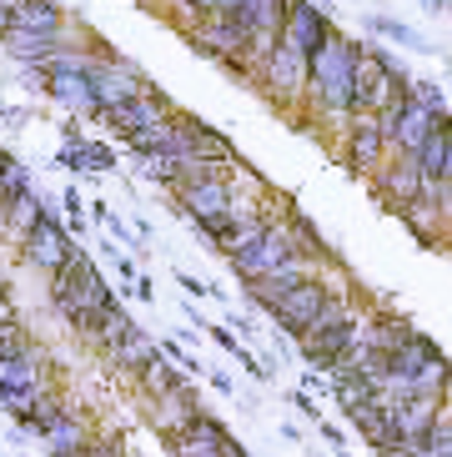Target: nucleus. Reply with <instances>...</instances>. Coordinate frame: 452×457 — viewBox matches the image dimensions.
<instances>
[{
	"instance_id": "423d86ee",
	"label": "nucleus",
	"mask_w": 452,
	"mask_h": 457,
	"mask_svg": "<svg viewBox=\"0 0 452 457\" xmlns=\"http://www.w3.org/2000/svg\"><path fill=\"white\" fill-rule=\"evenodd\" d=\"M292 256H297V237H292V221L281 216V221H272V227H266L262 237L247 246V252L231 256V271L252 287V282H262V277H272L277 267H287Z\"/></svg>"
},
{
	"instance_id": "a19ab883",
	"label": "nucleus",
	"mask_w": 452,
	"mask_h": 457,
	"mask_svg": "<svg viewBox=\"0 0 452 457\" xmlns=\"http://www.w3.org/2000/svg\"><path fill=\"white\" fill-rule=\"evenodd\" d=\"M176 287H181L187 296H212V287L201 282V277H191V271H176Z\"/></svg>"
},
{
	"instance_id": "9b49d317",
	"label": "nucleus",
	"mask_w": 452,
	"mask_h": 457,
	"mask_svg": "<svg viewBox=\"0 0 452 457\" xmlns=\"http://www.w3.org/2000/svg\"><path fill=\"white\" fill-rule=\"evenodd\" d=\"M21 252H26V262H30L36 271L55 277V271H61L71 256H76V237H71V227L51 212V216H40V221H36V231L21 242Z\"/></svg>"
},
{
	"instance_id": "4be33fe9",
	"label": "nucleus",
	"mask_w": 452,
	"mask_h": 457,
	"mask_svg": "<svg viewBox=\"0 0 452 457\" xmlns=\"http://www.w3.org/2000/svg\"><path fill=\"white\" fill-rule=\"evenodd\" d=\"M442 116H448V111H432V106H423V101H407V111L392 121V156H417L423 141L442 126Z\"/></svg>"
},
{
	"instance_id": "0eeeda50",
	"label": "nucleus",
	"mask_w": 452,
	"mask_h": 457,
	"mask_svg": "<svg viewBox=\"0 0 452 457\" xmlns=\"http://www.w3.org/2000/svg\"><path fill=\"white\" fill-rule=\"evenodd\" d=\"M187 41H191V51L206 55V61H216V66L237 61V55L252 61V36L241 30L237 15H201V21L187 26Z\"/></svg>"
},
{
	"instance_id": "ddd939ff",
	"label": "nucleus",
	"mask_w": 452,
	"mask_h": 457,
	"mask_svg": "<svg viewBox=\"0 0 452 457\" xmlns=\"http://www.w3.org/2000/svg\"><path fill=\"white\" fill-rule=\"evenodd\" d=\"M287 11H292V0H247L237 11L241 30L252 36V61L262 66L266 55L281 46V30H287Z\"/></svg>"
},
{
	"instance_id": "3c124183",
	"label": "nucleus",
	"mask_w": 452,
	"mask_h": 457,
	"mask_svg": "<svg viewBox=\"0 0 452 457\" xmlns=\"http://www.w3.org/2000/svg\"><path fill=\"white\" fill-rule=\"evenodd\" d=\"M222 457H247V447H241V443H237V437H231V443H226V447H222Z\"/></svg>"
},
{
	"instance_id": "79ce46f5",
	"label": "nucleus",
	"mask_w": 452,
	"mask_h": 457,
	"mask_svg": "<svg viewBox=\"0 0 452 457\" xmlns=\"http://www.w3.org/2000/svg\"><path fill=\"white\" fill-rule=\"evenodd\" d=\"M0 327H21V307L11 292H0Z\"/></svg>"
},
{
	"instance_id": "1a4fd4ad",
	"label": "nucleus",
	"mask_w": 452,
	"mask_h": 457,
	"mask_svg": "<svg viewBox=\"0 0 452 457\" xmlns=\"http://www.w3.org/2000/svg\"><path fill=\"white\" fill-rule=\"evenodd\" d=\"M91 91H96V106H101V116L116 106H126V101H136V96L156 91V86L146 81V71H136L131 61H96L91 66Z\"/></svg>"
},
{
	"instance_id": "c03bdc74",
	"label": "nucleus",
	"mask_w": 452,
	"mask_h": 457,
	"mask_svg": "<svg viewBox=\"0 0 452 457\" xmlns=\"http://www.w3.org/2000/svg\"><path fill=\"white\" fill-rule=\"evenodd\" d=\"M181 11H187V26H191V21H201V15L216 11V0H181Z\"/></svg>"
},
{
	"instance_id": "b1692460",
	"label": "nucleus",
	"mask_w": 452,
	"mask_h": 457,
	"mask_svg": "<svg viewBox=\"0 0 452 457\" xmlns=\"http://www.w3.org/2000/svg\"><path fill=\"white\" fill-rule=\"evenodd\" d=\"M0 41H5L11 61H21L26 71L51 66L55 55L66 51V36H36V30H15V26H11V36H0Z\"/></svg>"
},
{
	"instance_id": "aec40b11",
	"label": "nucleus",
	"mask_w": 452,
	"mask_h": 457,
	"mask_svg": "<svg viewBox=\"0 0 452 457\" xmlns=\"http://www.w3.org/2000/svg\"><path fill=\"white\" fill-rule=\"evenodd\" d=\"M201 412H206V407H201V397H197V387H191V382H181L176 392H166V397L146 403V422L161 432V437H176V432H187Z\"/></svg>"
},
{
	"instance_id": "bb28decb",
	"label": "nucleus",
	"mask_w": 452,
	"mask_h": 457,
	"mask_svg": "<svg viewBox=\"0 0 452 457\" xmlns=\"http://www.w3.org/2000/svg\"><path fill=\"white\" fill-rule=\"evenodd\" d=\"M287 221H292L297 252H302V256H306V262H312V267H317V271H337V267H342V256H337L332 246H327V237H322V231H317V221H312V216L292 212V216H287Z\"/></svg>"
},
{
	"instance_id": "f257e3e1",
	"label": "nucleus",
	"mask_w": 452,
	"mask_h": 457,
	"mask_svg": "<svg viewBox=\"0 0 452 457\" xmlns=\"http://www.w3.org/2000/svg\"><path fill=\"white\" fill-rule=\"evenodd\" d=\"M357 61H362V41L332 30L322 51L306 55V101L317 106L322 121L347 126L352 121V96H357Z\"/></svg>"
},
{
	"instance_id": "a211bd4d",
	"label": "nucleus",
	"mask_w": 452,
	"mask_h": 457,
	"mask_svg": "<svg viewBox=\"0 0 452 457\" xmlns=\"http://www.w3.org/2000/svg\"><path fill=\"white\" fill-rule=\"evenodd\" d=\"M46 387V357L40 347H30V337L0 347V392H30Z\"/></svg>"
},
{
	"instance_id": "c85d7f7f",
	"label": "nucleus",
	"mask_w": 452,
	"mask_h": 457,
	"mask_svg": "<svg viewBox=\"0 0 452 457\" xmlns=\"http://www.w3.org/2000/svg\"><path fill=\"white\" fill-rule=\"evenodd\" d=\"M40 216H51V202H46L40 191H26V196H15V202L0 212V221H5V231H11V237H21V242H26L30 231H36Z\"/></svg>"
},
{
	"instance_id": "20e7f679",
	"label": "nucleus",
	"mask_w": 452,
	"mask_h": 457,
	"mask_svg": "<svg viewBox=\"0 0 452 457\" xmlns=\"http://www.w3.org/2000/svg\"><path fill=\"white\" fill-rule=\"evenodd\" d=\"M332 292H337L332 271H312V277H306L302 287H292V292L281 296L277 307L266 312V317H272V327H277V332H287V337L297 342V337H302L306 327L322 317V307L332 302Z\"/></svg>"
},
{
	"instance_id": "412c9836",
	"label": "nucleus",
	"mask_w": 452,
	"mask_h": 457,
	"mask_svg": "<svg viewBox=\"0 0 452 457\" xmlns=\"http://www.w3.org/2000/svg\"><path fill=\"white\" fill-rule=\"evenodd\" d=\"M226 443H231L226 422H222V417H212V412H201L187 432L166 437V453H172V457H222Z\"/></svg>"
},
{
	"instance_id": "dca6fc26",
	"label": "nucleus",
	"mask_w": 452,
	"mask_h": 457,
	"mask_svg": "<svg viewBox=\"0 0 452 457\" xmlns=\"http://www.w3.org/2000/svg\"><path fill=\"white\" fill-rule=\"evenodd\" d=\"M398 412V437L402 447H423L432 432H438V422L448 417V397H438V392H413L407 403L392 407Z\"/></svg>"
},
{
	"instance_id": "c756f323",
	"label": "nucleus",
	"mask_w": 452,
	"mask_h": 457,
	"mask_svg": "<svg viewBox=\"0 0 452 457\" xmlns=\"http://www.w3.org/2000/svg\"><path fill=\"white\" fill-rule=\"evenodd\" d=\"M55 166H66V171H111L116 166V151L101 146V141H76V146L55 151Z\"/></svg>"
},
{
	"instance_id": "ea45409f",
	"label": "nucleus",
	"mask_w": 452,
	"mask_h": 457,
	"mask_svg": "<svg viewBox=\"0 0 452 457\" xmlns=\"http://www.w3.org/2000/svg\"><path fill=\"white\" fill-rule=\"evenodd\" d=\"M292 407H297L302 417H312V422H322V407L312 403V392H306V387H297V392H292Z\"/></svg>"
},
{
	"instance_id": "7c9ffc66",
	"label": "nucleus",
	"mask_w": 452,
	"mask_h": 457,
	"mask_svg": "<svg viewBox=\"0 0 452 457\" xmlns=\"http://www.w3.org/2000/svg\"><path fill=\"white\" fill-rule=\"evenodd\" d=\"M131 327H136V322H131V312L121 307V302H111V307L101 312V317H96V327H91V337H86V342H91V347L101 352V357H106V352L116 347V342H121L126 332H131Z\"/></svg>"
},
{
	"instance_id": "f8f14e48",
	"label": "nucleus",
	"mask_w": 452,
	"mask_h": 457,
	"mask_svg": "<svg viewBox=\"0 0 452 457\" xmlns=\"http://www.w3.org/2000/svg\"><path fill=\"white\" fill-rule=\"evenodd\" d=\"M256 81H262V91L272 96L281 111L302 106V96H306V55L277 46V51L262 61V76H256Z\"/></svg>"
},
{
	"instance_id": "f704fd0d",
	"label": "nucleus",
	"mask_w": 452,
	"mask_h": 457,
	"mask_svg": "<svg viewBox=\"0 0 452 457\" xmlns=\"http://www.w3.org/2000/svg\"><path fill=\"white\" fill-rule=\"evenodd\" d=\"M26 191H36L30 187V166L15 162L11 151H0V212H5L15 196H26Z\"/></svg>"
},
{
	"instance_id": "e433bc0d",
	"label": "nucleus",
	"mask_w": 452,
	"mask_h": 457,
	"mask_svg": "<svg viewBox=\"0 0 452 457\" xmlns=\"http://www.w3.org/2000/svg\"><path fill=\"white\" fill-rule=\"evenodd\" d=\"M413 101H423V106H432V111H448V101H442V91L432 81H417L413 76Z\"/></svg>"
},
{
	"instance_id": "c9c22d12",
	"label": "nucleus",
	"mask_w": 452,
	"mask_h": 457,
	"mask_svg": "<svg viewBox=\"0 0 452 457\" xmlns=\"http://www.w3.org/2000/svg\"><path fill=\"white\" fill-rule=\"evenodd\" d=\"M80 202H86V196H80L76 187H66V191H61V212H66L71 237H80V231H86V216H80Z\"/></svg>"
},
{
	"instance_id": "f3484780",
	"label": "nucleus",
	"mask_w": 452,
	"mask_h": 457,
	"mask_svg": "<svg viewBox=\"0 0 452 457\" xmlns=\"http://www.w3.org/2000/svg\"><path fill=\"white\" fill-rule=\"evenodd\" d=\"M332 21H327V11H322L317 0H292V11H287V30H281V46L297 55H312L327 46V36H332Z\"/></svg>"
},
{
	"instance_id": "473e14b6",
	"label": "nucleus",
	"mask_w": 452,
	"mask_h": 457,
	"mask_svg": "<svg viewBox=\"0 0 452 457\" xmlns=\"http://www.w3.org/2000/svg\"><path fill=\"white\" fill-rule=\"evenodd\" d=\"M367 30H372V36H382V41H398L402 51H432V46L423 41V36H417L413 26H407V21H398V15H382V11H372L367 15Z\"/></svg>"
},
{
	"instance_id": "864d4df0",
	"label": "nucleus",
	"mask_w": 452,
	"mask_h": 457,
	"mask_svg": "<svg viewBox=\"0 0 452 457\" xmlns=\"http://www.w3.org/2000/svg\"><path fill=\"white\" fill-rule=\"evenodd\" d=\"M247 457H252V453H247Z\"/></svg>"
},
{
	"instance_id": "de8ad7c7",
	"label": "nucleus",
	"mask_w": 452,
	"mask_h": 457,
	"mask_svg": "<svg viewBox=\"0 0 452 457\" xmlns=\"http://www.w3.org/2000/svg\"><path fill=\"white\" fill-rule=\"evenodd\" d=\"M417 5H423L427 15H448L452 11V0H417Z\"/></svg>"
},
{
	"instance_id": "cd10ccee",
	"label": "nucleus",
	"mask_w": 452,
	"mask_h": 457,
	"mask_svg": "<svg viewBox=\"0 0 452 457\" xmlns=\"http://www.w3.org/2000/svg\"><path fill=\"white\" fill-rule=\"evenodd\" d=\"M15 30H36V36H66V11L55 0H21L15 5Z\"/></svg>"
},
{
	"instance_id": "4468645a",
	"label": "nucleus",
	"mask_w": 452,
	"mask_h": 457,
	"mask_svg": "<svg viewBox=\"0 0 452 457\" xmlns=\"http://www.w3.org/2000/svg\"><path fill=\"white\" fill-rule=\"evenodd\" d=\"M402 81L413 76H387L382 55H377L372 41H362V61H357V96H352V116H377L387 106V96L398 91Z\"/></svg>"
},
{
	"instance_id": "393cba45",
	"label": "nucleus",
	"mask_w": 452,
	"mask_h": 457,
	"mask_svg": "<svg viewBox=\"0 0 452 457\" xmlns=\"http://www.w3.org/2000/svg\"><path fill=\"white\" fill-rule=\"evenodd\" d=\"M156 357H161V342H156V337H151L141 322H136L131 332H126V337L116 342V347L106 352V362L116 367V372H126V377H136L146 362H156Z\"/></svg>"
},
{
	"instance_id": "37998d69",
	"label": "nucleus",
	"mask_w": 452,
	"mask_h": 457,
	"mask_svg": "<svg viewBox=\"0 0 452 457\" xmlns=\"http://www.w3.org/2000/svg\"><path fill=\"white\" fill-rule=\"evenodd\" d=\"M80 457H126V453H121V443H116V437H101V443H91V447H86Z\"/></svg>"
},
{
	"instance_id": "603ef678",
	"label": "nucleus",
	"mask_w": 452,
	"mask_h": 457,
	"mask_svg": "<svg viewBox=\"0 0 452 457\" xmlns=\"http://www.w3.org/2000/svg\"><path fill=\"white\" fill-rule=\"evenodd\" d=\"M0 292H5V277H0Z\"/></svg>"
},
{
	"instance_id": "7ed1b4c3",
	"label": "nucleus",
	"mask_w": 452,
	"mask_h": 457,
	"mask_svg": "<svg viewBox=\"0 0 452 457\" xmlns=\"http://www.w3.org/2000/svg\"><path fill=\"white\" fill-rule=\"evenodd\" d=\"M91 66H96V55L71 51V46H66L51 66H40V71H46V96L61 101L66 111H76V116H101L96 91H91Z\"/></svg>"
},
{
	"instance_id": "a878e982",
	"label": "nucleus",
	"mask_w": 452,
	"mask_h": 457,
	"mask_svg": "<svg viewBox=\"0 0 452 457\" xmlns=\"http://www.w3.org/2000/svg\"><path fill=\"white\" fill-rule=\"evenodd\" d=\"M40 443H46V453H51V457H80L86 447L96 443V437H91V428H86V417L71 407L55 428H46V437H40Z\"/></svg>"
},
{
	"instance_id": "6ab92c4d",
	"label": "nucleus",
	"mask_w": 452,
	"mask_h": 457,
	"mask_svg": "<svg viewBox=\"0 0 452 457\" xmlns=\"http://www.w3.org/2000/svg\"><path fill=\"white\" fill-rule=\"evenodd\" d=\"M342 417L362 432V443L372 447L377 457H387V453H398V447H402V437H398V412H392L382 397H372V403L352 407V412H342Z\"/></svg>"
},
{
	"instance_id": "2eb2a0df",
	"label": "nucleus",
	"mask_w": 452,
	"mask_h": 457,
	"mask_svg": "<svg viewBox=\"0 0 452 457\" xmlns=\"http://www.w3.org/2000/svg\"><path fill=\"white\" fill-rule=\"evenodd\" d=\"M181 111L166 101L161 91H146V96H136V101H126V106L106 111V116H96V121H106L111 131L121 136H136V131H151V126H172Z\"/></svg>"
},
{
	"instance_id": "2f4dec72",
	"label": "nucleus",
	"mask_w": 452,
	"mask_h": 457,
	"mask_svg": "<svg viewBox=\"0 0 452 457\" xmlns=\"http://www.w3.org/2000/svg\"><path fill=\"white\" fill-rule=\"evenodd\" d=\"M181 382H187V377L176 372V362H166V352H161L156 362H146L141 372H136V387H141V397H146V403H156V397L176 392Z\"/></svg>"
},
{
	"instance_id": "72a5a7b5",
	"label": "nucleus",
	"mask_w": 452,
	"mask_h": 457,
	"mask_svg": "<svg viewBox=\"0 0 452 457\" xmlns=\"http://www.w3.org/2000/svg\"><path fill=\"white\" fill-rule=\"evenodd\" d=\"M448 121H452V111L442 116V126L423 141V151H417V166H423L427 181H442V171H448Z\"/></svg>"
},
{
	"instance_id": "9d476101",
	"label": "nucleus",
	"mask_w": 452,
	"mask_h": 457,
	"mask_svg": "<svg viewBox=\"0 0 452 457\" xmlns=\"http://www.w3.org/2000/svg\"><path fill=\"white\" fill-rule=\"evenodd\" d=\"M372 191H377V206L392 216L417 206L423 202V166H417V156H387V166L372 176Z\"/></svg>"
},
{
	"instance_id": "6e6552de",
	"label": "nucleus",
	"mask_w": 452,
	"mask_h": 457,
	"mask_svg": "<svg viewBox=\"0 0 452 457\" xmlns=\"http://www.w3.org/2000/svg\"><path fill=\"white\" fill-rule=\"evenodd\" d=\"M231 202H237L231 176H187V181L176 187V212L191 216L197 227L226 221V216H231Z\"/></svg>"
},
{
	"instance_id": "a18cd8bd",
	"label": "nucleus",
	"mask_w": 452,
	"mask_h": 457,
	"mask_svg": "<svg viewBox=\"0 0 452 457\" xmlns=\"http://www.w3.org/2000/svg\"><path fill=\"white\" fill-rule=\"evenodd\" d=\"M206 382H212V387L222 392V397H237V382H231L226 372H206Z\"/></svg>"
},
{
	"instance_id": "8fccbe9b",
	"label": "nucleus",
	"mask_w": 452,
	"mask_h": 457,
	"mask_svg": "<svg viewBox=\"0 0 452 457\" xmlns=\"http://www.w3.org/2000/svg\"><path fill=\"white\" fill-rule=\"evenodd\" d=\"M21 337H26L21 327H0V347H11V342H21Z\"/></svg>"
},
{
	"instance_id": "49530a36",
	"label": "nucleus",
	"mask_w": 452,
	"mask_h": 457,
	"mask_svg": "<svg viewBox=\"0 0 452 457\" xmlns=\"http://www.w3.org/2000/svg\"><path fill=\"white\" fill-rule=\"evenodd\" d=\"M126 292H131V296H141V302H151V296H156V287H151V277H136V282L126 287Z\"/></svg>"
},
{
	"instance_id": "4c0bfd02",
	"label": "nucleus",
	"mask_w": 452,
	"mask_h": 457,
	"mask_svg": "<svg viewBox=\"0 0 452 457\" xmlns=\"http://www.w3.org/2000/svg\"><path fill=\"white\" fill-rule=\"evenodd\" d=\"M206 332H212V342H216L222 352H231V357H237V352H247V342H241L231 327H212V322H206Z\"/></svg>"
},
{
	"instance_id": "58836bf2",
	"label": "nucleus",
	"mask_w": 452,
	"mask_h": 457,
	"mask_svg": "<svg viewBox=\"0 0 452 457\" xmlns=\"http://www.w3.org/2000/svg\"><path fill=\"white\" fill-rule=\"evenodd\" d=\"M317 432H322V443L332 447L337 457H347V432L337 428V422H327V417H322V422H317Z\"/></svg>"
},
{
	"instance_id": "f03ea898",
	"label": "nucleus",
	"mask_w": 452,
	"mask_h": 457,
	"mask_svg": "<svg viewBox=\"0 0 452 457\" xmlns=\"http://www.w3.org/2000/svg\"><path fill=\"white\" fill-rule=\"evenodd\" d=\"M51 302H55V312L71 322V332H80V337H91V327H96V317L116 302V292H111V282L96 271V262L86 252L76 246V256H71L66 267L51 277Z\"/></svg>"
},
{
	"instance_id": "5701e85b",
	"label": "nucleus",
	"mask_w": 452,
	"mask_h": 457,
	"mask_svg": "<svg viewBox=\"0 0 452 457\" xmlns=\"http://www.w3.org/2000/svg\"><path fill=\"white\" fill-rule=\"evenodd\" d=\"M312 271H317V267H312V262H306V256L297 252L292 262H287V267H277L272 277H262V282H252V287H247V302H252L256 312H272V307L281 302V296L292 292V287H302L306 277H312Z\"/></svg>"
},
{
	"instance_id": "39448f33",
	"label": "nucleus",
	"mask_w": 452,
	"mask_h": 457,
	"mask_svg": "<svg viewBox=\"0 0 452 457\" xmlns=\"http://www.w3.org/2000/svg\"><path fill=\"white\" fill-rule=\"evenodd\" d=\"M387 156H392V131L382 126V116H352V121L342 126V162H347V171H357V176L372 181V176L387 166Z\"/></svg>"
},
{
	"instance_id": "09e8293b",
	"label": "nucleus",
	"mask_w": 452,
	"mask_h": 457,
	"mask_svg": "<svg viewBox=\"0 0 452 457\" xmlns=\"http://www.w3.org/2000/svg\"><path fill=\"white\" fill-rule=\"evenodd\" d=\"M231 332H237V337H252L256 322H252V317H231Z\"/></svg>"
}]
</instances>
